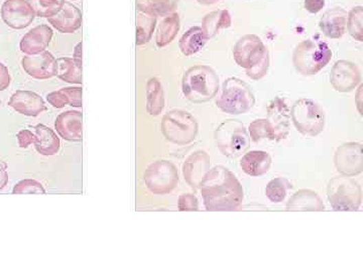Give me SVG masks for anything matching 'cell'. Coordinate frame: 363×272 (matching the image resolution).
<instances>
[{
    "instance_id": "1",
    "label": "cell",
    "mask_w": 363,
    "mask_h": 272,
    "mask_svg": "<svg viewBox=\"0 0 363 272\" xmlns=\"http://www.w3.org/2000/svg\"><path fill=\"white\" fill-rule=\"evenodd\" d=\"M201 195L209 212L237 211L243 202V188L235 174L223 166H215L201 181Z\"/></svg>"
},
{
    "instance_id": "2",
    "label": "cell",
    "mask_w": 363,
    "mask_h": 272,
    "mask_svg": "<svg viewBox=\"0 0 363 272\" xmlns=\"http://www.w3.org/2000/svg\"><path fill=\"white\" fill-rule=\"evenodd\" d=\"M182 91L191 102L205 103L212 100L219 91V77L213 68L197 65L186 71L182 79Z\"/></svg>"
},
{
    "instance_id": "3",
    "label": "cell",
    "mask_w": 363,
    "mask_h": 272,
    "mask_svg": "<svg viewBox=\"0 0 363 272\" xmlns=\"http://www.w3.org/2000/svg\"><path fill=\"white\" fill-rule=\"evenodd\" d=\"M331 59V49L321 40L302 41L294 49V67L302 76L318 74Z\"/></svg>"
},
{
    "instance_id": "4",
    "label": "cell",
    "mask_w": 363,
    "mask_h": 272,
    "mask_svg": "<svg viewBox=\"0 0 363 272\" xmlns=\"http://www.w3.org/2000/svg\"><path fill=\"white\" fill-rule=\"evenodd\" d=\"M256 97L248 83L236 77H230L222 84V93L216 106L224 113L239 115L252 109Z\"/></svg>"
},
{
    "instance_id": "5",
    "label": "cell",
    "mask_w": 363,
    "mask_h": 272,
    "mask_svg": "<svg viewBox=\"0 0 363 272\" xmlns=\"http://www.w3.org/2000/svg\"><path fill=\"white\" fill-rule=\"evenodd\" d=\"M161 131L168 141L178 146H186L196 139L199 126L196 118L191 113L185 110L174 109L164 115Z\"/></svg>"
},
{
    "instance_id": "6",
    "label": "cell",
    "mask_w": 363,
    "mask_h": 272,
    "mask_svg": "<svg viewBox=\"0 0 363 272\" xmlns=\"http://www.w3.org/2000/svg\"><path fill=\"white\" fill-rule=\"evenodd\" d=\"M214 138L218 150L229 159L241 157L250 146L248 131L239 120L223 121L216 129Z\"/></svg>"
},
{
    "instance_id": "7",
    "label": "cell",
    "mask_w": 363,
    "mask_h": 272,
    "mask_svg": "<svg viewBox=\"0 0 363 272\" xmlns=\"http://www.w3.org/2000/svg\"><path fill=\"white\" fill-rule=\"evenodd\" d=\"M327 198L334 211H358L362 206V187L350 177H335L328 183Z\"/></svg>"
},
{
    "instance_id": "8",
    "label": "cell",
    "mask_w": 363,
    "mask_h": 272,
    "mask_svg": "<svg viewBox=\"0 0 363 272\" xmlns=\"http://www.w3.org/2000/svg\"><path fill=\"white\" fill-rule=\"evenodd\" d=\"M289 113L296 129L302 135L314 137L325 128V112L312 99L301 98L296 101Z\"/></svg>"
},
{
    "instance_id": "9",
    "label": "cell",
    "mask_w": 363,
    "mask_h": 272,
    "mask_svg": "<svg viewBox=\"0 0 363 272\" xmlns=\"http://www.w3.org/2000/svg\"><path fill=\"white\" fill-rule=\"evenodd\" d=\"M144 181L151 193L155 195H168L178 185V170L170 161H157L146 168Z\"/></svg>"
},
{
    "instance_id": "10",
    "label": "cell",
    "mask_w": 363,
    "mask_h": 272,
    "mask_svg": "<svg viewBox=\"0 0 363 272\" xmlns=\"http://www.w3.org/2000/svg\"><path fill=\"white\" fill-rule=\"evenodd\" d=\"M269 51L263 41L256 34H246L237 41L233 47V58L241 68H252L261 62L265 53Z\"/></svg>"
},
{
    "instance_id": "11",
    "label": "cell",
    "mask_w": 363,
    "mask_h": 272,
    "mask_svg": "<svg viewBox=\"0 0 363 272\" xmlns=\"http://www.w3.org/2000/svg\"><path fill=\"white\" fill-rule=\"evenodd\" d=\"M338 172L345 177H355L363 172V146L360 142L341 144L334 155Z\"/></svg>"
},
{
    "instance_id": "12",
    "label": "cell",
    "mask_w": 363,
    "mask_h": 272,
    "mask_svg": "<svg viewBox=\"0 0 363 272\" xmlns=\"http://www.w3.org/2000/svg\"><path fill=\"white\" fill-rule=\"evenodd\" d=\"M362 82V73L358 65L347 60L335 63L330 73V83L335 90L349 93L355 89Z\"/></svg>"
},
{
    "instance_id": "13",
    "label": "cell",
    "mask_w": 363,
    "mask_h": 272,
    "mask_svg": "<svg viewBox=\"0 0 363 272\" xmlns=\"http://www.w3.org/2000/svg\"><path fill=\"white\" fill-rule=\"evenodd\" d=\"M36 16V12L28 0H6L2 4V21L12 29H25Z\"/></svg>"
},
{
    "instance_id": "14",
    "label": "cell",
    "mask_w": 363,
    "mask_h": 272,
    "mask_svg": "<svg viewBox=\"0 0 363 272\" xmlns=\"http://www.w3.org/2000/svg\"><path fill=\"white\" fill-rule=\"evenodd\" d=\"M267 120L271 125L274 139L276 141L286 139L289 133V124H291V113L286 99L278 96L272 99L267 106Z\"/></svg>"
},
{
    "instance_id": "15",
    "label": "cell",
    "mask_w": 363,
    "mask_h": 272,
    "mask_svg": "<svg viewBox=\"0 0 363 272\" xmlns=\"http://www.w3.org/2000/svg\"><path fill=\"white\" fill-rule=\"evenodd\" d=\"M210 168L211 159L208 153L204 150H196L186 157L182 172L186 183L197 191L205 174Z\"/></svg>"
},
{
    "instance_id": "16",
    "label": "cell",
    "mask_w": 363,
    "mask_h": 272,
    "mask_svg": "<svg viewBox=\"0 0 363 272\" xmlns=\"http://www.w3.org/2000/svg\"><path fill=\"white\" fill-rule=\"evenodd\" d=\"M21 66L25 72L34 79H50L57 74V59L47 51L23 57Z\"/></svg>"
},
{
    "instance_id": "17",
    "label": "cell",
    "mask_w": 363,
    "mask_h": 272,
    "mask_svg": "<svg viewBox=\"0 0 363 272\" xmlns=\"http://www.w3.org/2000/svg\"><path fill=\"white\" fill-rule=\"evenodd\" d=\"M8 106L14 108L17 113L29 117H36L47 110L44 99L36 92L28 90L14 93L8 101Z\"/></svg>"
},
{
    "instance_id": "18",
    "label": "cell",
    "mask_w": 363,
    "mask_h": 272,
    "mask_svg": "<svg viewBox=\"0 0 363 272\" xmlns=\"http://www.w3.org/2000/svg\"><path fill=\"white\" fill-rule=\"evenodd\" d=\"M53 34V30L49 25L45 23L36 25L21 38L19 43L21 51L28 56L43 53L49 47Z\"/></svg>"
},
{
    "instance_id": "19",
    "label": "cell",
    "mask_w": 363,
    "mask_h": 272,
    "mask_svg": "<svg viewBox=\"0 0 363 272\" xmlns=\"http://www.w3.org/2000/svg\"><path fill=\"white\" fill-rule=\"evenodd\" d=\"M47 21L50 25L62 34H73L81 27V10L74 4L65 0L60 12L54 16L49 17Z\"/></svg>"
},
{
    "instance_id": "20",
    "label": "cell",
    "mask_w": 363,
    "mask_h": 272,
    "mask_svg": "<svg viewBox=\"0 0 363 272\" xmlns=\"http://www.w3.org/2000/svg\"><path fill=\"white\" fill-rule=\"evenodd\" d=\"M58 135L67 141H82V113L75 110L63 112L55 121Z\"/></svg>"
},
{
    "instance_id": "21",
    "label": "cell",
    "mask_w": 363,
    "mask_h": 272,
    "mask_svg": "<svg viewBox=\"0 0 363 272\" xmlns=\"http://www.w3.org/2000/svg\"><path fill=\"white\" fill-rule=\"evenodd\" d=\"M347 12L342 8H333L324 12L319 21L320 30L329 38H340L346 30Z\"/></svg>"
},
{
    "instance_id": "22",
    "label": "cell",
    "mask_w": 363,
    "mask_h": 272,
    "mask_svg": "<svg viewBox=\"0 0 363 272\" xmlns=\"http://www.w3.org/2000/svg\"><path fill=\"white\" fill-rule=\"evenodd\" d=\"M271 166V155L263 150L248 151L241 161V170L250 177L263 176L269 172Z\"/></svg>"
},
{
    "instance_id": "23",
    "label": "cell",
    "mask_w": 363,
    "mask_h": 272,
    "mask_svg": "<svg viewBox=\"0 0 363 272\" xmlns=\"http://www.w3.org/2000/svg\"><path fill=\"white\" fill-rule=\"evenodd\" d=\"M287 211H324L323 201L312 190H300L287 201Z\"/></svg>"
},
{
    "instance_id": "24",
    "label": "cell",
    "mask_w": 363,
    "mask_h": 272,
    "mask_svg": "<svg viewBox=\"0 0 363 272\" xmlns=\"http://www.w3.org/2000/svg\"><path fill=\"white\" fill-rule=\"evenodd\" d=\"M34 129L36 135L34 144L36 151L45 157L57 155L60 148V137L57 133L44 124L36 125Z\"/></svg>"
},
{
    "instance_id": "25",
    "label": "cell",
    "mask_w": 363,
    "mask_h": 272,
    "mask_svg": "<svg viewBox=\"0 0 363 272\" xmlns=\"http://www.w3.org/2000/svg\"><path fill=\"white\" fill-rule=\"evenodd\" d=\"M208 40L202 27H193L182 36L179 47L184 56L190 57L200 52Z\"/></svg>"
},
{
    "instance_id": "26",
    "label": "cell",
    "mask_w": 363,
    "mask_h": 272,
    "mask_svg": "<svg viewBox=\"0 0 363 272\" xmlns=\"http://www.w3.org/2000/svg\"><path fill=\"white\" fill-rule=\"evenodd\" d=\"M181 29L180 15L174 12L166 15L165 19L161 21L157 27L155 44L157 47H164L175 40L179 30Z\"/></svg>"
},
{
    "instance_id": "27",
    "label": "cell",
    "mask_w": 363,
    "mask_h": 272,
    "mask_svg": "<svg viewBox=\"0 0 363 272\" xmlns=\"http://www.w3.org/2000/svg\"><path fill=\"white\" fill-rule=\"evenodd\" d=\"M165 108V92L157 78H151L146 83V110L151 116H159Z\"/></svg>"
},
{
    "instance_id": "28",
    "label": "cell",
    "mask_w": 363,
    "mask_h": 272,
    "mask_svg": "<svg viewBox=\"0 0 363 272\" xmlns=\"http://www.w3.org/2000/svg\"><path fill=\"white\" fill-rule=\"evenodd\" d=\"M231 23H232V19H231L230 12L228 10H215L203 17L202 29L206 34L207 38H212L220 32V30L230 27Z\"/></svg>"
},
{
    "instance_id": "29",
    "label": "cell",
    "mask_w": 363,
    "mask_h": 272,
    "mask_svg": "<svg viewBox=\"0 0 363 272\" xmlns=\"http://www.w3.org/2000/svg\"><path fill=\"white\" fill-rule=\"evenodd\" d=\"M59 79L66 83L82 84V63L73 58H59L57 60V74Z\"/></svg>"
},
{
    "instance_id": "30",
    "label": "cell",
    "mask_w": 363,
    "mask_h": 272,
    "mask_svg": "<svg viewBox=\"0 0 363 272\" xmlns=\"http://www.w3.org/2000/svg\"><path fill=\"white\" fill-rule=\"evenodd\" d=\"M157 25V16L138 10L136 12V45L148 44Z\"/></svg>"
},
{
    "instance_id": "31",
    "label": "cell",
    "mask_w": 363,
    "mask_h": 272,
    "mask_svg": "<svg viewBox=\"0 0 363 272\" xmlns=\"http://www.w3.org/2000/svg\"><path fill=\"white\" fill-rule=\"evenodd\" d=\"M179 1L180 0H136V8L157 17L166 16L174 12Z\"/></svg>"
},
{
    "instance_id": "32",
    "label": "cell",
    "mask_w": 363,
    "mask_h": 272,
    "mask_svg": "<svg viewBox=\"0 0 363 272\" xmlns=\"http://www.w3.org/2000/svg\"><path fill=\"white\" fill-rule=\"evenodd\" d=\"M289 189H292V185L286 178H276L267 183L265 196L272 203L278 204L286 199Z\"/></svg>"
},
{
    "instance_id": "33",
    "label": "cell",
    "mask_w": 363,
    "mask_h": 272,
    "mask_svg": "<svg viewBox=\"0 0 363 272\" xmlns=\"http://www.w3.org/2000/svg\"><path fill=\"white\" fill-rule=\"evenodd\" d=\"M346 25L350 36L358 42H363V6H354L350 10Z\"/></svg>"
},
{
    "instance_id": "34",
    "label": "cell",
    "mask_w": 363,
    "mask_h": 272,
    "mask_svg": "<svg viewBox=\"0 0 363 272\" xmlns=\"http://www.w3.org/2000/svg\"><path fill=\"white\" fill-rule=\"evenodd\" d=\"M28 1L36 12V16L49 19L60 12L65 0H28Z\"/></svg>"
},
{
    "instance_id": "35",
    "label": "cell",
    "mask_w": 363,
    "mask_h": 272,
    "mask_svg": "<svg viewBox=\"0 0 363 272\" xmlns=\"http://www.w3.org/2000/svg\"><path fill=\"white\" fill-rule=\"evenodd\" d=\"M248 135L254 142H259L263 139L274 140L271 125L267 118L252 121L248 126Z\"/></svg>"
},
{
    "instance_id": "36",
    "label": "cell",
    "mask_w": 363,
    "mask_h": 272,
    "mask_svg": "<svg viewBox=\"0 0 363 272\" xmlns=\"http://www.w3.org/2000/svg\"><path fill=\"white\" fill-rule=\"evenodd\" d=\"M12 194H45V189L40 181L27 179L14 185Z\"/></svg>"
},
{
    "instance_id": "37",
    "label": "cell",
    "mask_w": 363,
    "mask_h": 272,
    "mask_svg": "<svg viewBox=\"0 0 363 272\" xmlns=\"http://www.w3.org/2000/svg\"><path fill=\"white\" fill-rule=\"evenodd\" d=\"M270 64H271V58H270V52L267 51L261 62L257 63L256 66L252 67V68L245 70L246 75L250 79L258 81V80L263 79L269 72Z\"/></svg>"
},
{
    "instance_id": "38",
    "label": "cell",
    "mask_w": 363,
    "mask_h": 272,
    "mask_svg": "<svg viewBox=\"0 0 363 272\" xmlns=\"http://www.w3.org/2000/svg\"><path fill=\"white\" fill-rule=\"evenodd\" d=\"M179 211H198V199L193 194H183L178 199Z\"/></svg>"
},
{
    "instance_id": "39",
    "label": "cell",
    "mask_w": 363,
    "mask_h": 272,
    "mask_svg": "<svg viewBox=\"0 0 363 272\" xmlns=\"http://www.w3.org/2000/svg\"><path fill=\"white\" fill-rule=\"evenodd\" d=\"M47 101L53 107L59 108V109L60 108H64L66 105H69L68 96H67L64 88L49 93L47 95Z\"/></svg>"
},
{
    "instance_id": "40",
    "label": "cell",
    "mask_w": 363,
    "mask_h": 272,
    "mask_svg": "<svg viewBox=\"0 0 363 272\" xmlns=\"http://www.w3.org/2000/svg\"><path fill=\"white\" fill-rule=\"evenodd\" d=\"M67 96H68L69 105L72 107H82V88L67 87L64 88Z\"/></svg>"
},
{
    "instance_id": "41",
    "label": "cell",
    "mask_w": 363,
    "mask_h": 272,
    "mask_svg": "<svg viewBox=\"0 0 363 272\" xmlns=\"http://www.w3.org/2000/svg\"><path fill=\"white\" fill-rule=\"evenodd\" d=\"M19 140V148H28L30 144H34L36 141V135H34L29 129H23L16 135Z\"/></svg>"
},
{
    "instance_id": "42",
    "label": "cell",
    "mask_w": 363,
    "mask_h": 272,
    "mask_svg": "<svg viewBox=\"0 0 363 272\" xmlns=\"http://www.w3.org/2000/svg\"><path fill=\"white\" fill-rule=\"evenodd\" d=\"M12 83V77H10V71L6 65L0 62V92L8 89Z\"/></svg>"
},
{
    "instance_id": "43",
    "label": "cell",
    "mask_w": 363,
    "mask_h": 272,
    "mask_svg": "<svg viewBox=\"0 0 363 272\" xmlns=\"http://www.w3.org/2000/svg\"><path fill=\"white\" fill-rule=\"evenodd\" d=\"M325 3V0H305L304 8L310 14H316L323 10Z\"/></svg>"
},
{
    "instance_id": "44",
    "label": "cell",
    "mask_w": 363,
    "mask_h": 272,
    "mask_svg": "<svg viewBox=\"0 0 363 272\" xmlns=\"http://www.w3.org/2000/svg\"><path fill=\"white\" fill-rule=\"evenodd\" d=\"M8 183V165L0 161V191L4 189Z\"/></svg>"
},
{
    "instance_id": "45",
    "label": "cell",
    "mask_w": 363,
    "mask_h": 272,
    "mask_svg": "<svg viewBox=\"0 0 363 272\" xmlns=\"http://www.w3.org/2000/svg\"><path fill=\"white\" fill-rule=\"evenodd\" d=\"M363 85L362 84H360V88H358V93H356V97H355V103L356 106H358V111H360V113L362 115V97H363Z\"/></svg>"
},
{
    "instance_id": "46",
    "label": "cell",
    "mask_w": 363,
    "mask_h": 272,
    "mask_svg": "<svg viewBox=\"0 0 363 272\" xmlns=\"http://www.w3.org/2000/svg\"><path fill=\"white\" fill-rule=\"evenodd\" d=\"M73 59L77 60V62L82 63V42L76 45L74 54H73Z\"/></svg>"
},
{
    "instance_id": "47",
    "label": "cell",
    "mask_w": 363,
    "mask_h": 272,
    "mask_svg": "<svg viewBox=\"0 0 363 272\" xmlns=\"http://www.w3.org/2000/svg\"><path fill=\"white\" fill-rule=\"evenodd\" d=\"M197 1L203 5H212V4L217 3L220 0H197Z\"/></svg>"
},
{
    "instance_id": "48",
    "label": "cell",
    "mask_w": 363,
    "mask_h": 272,
    "mask_svg": "<svg viewBox=\"0 0 363 272\" xmlns=\"http://www.w3.org/2000/svg\"><path fill=\"white\" fill-rule=\"evenodd\" d=\"M0 103H1V101H0Z\"/></svg>"
}]
</instances>
